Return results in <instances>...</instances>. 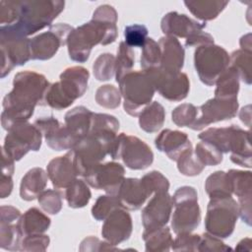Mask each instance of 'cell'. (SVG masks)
<instances>
[{
    "mask_svg": "<svg viewBox=\"0 0 252 252\" xmlns=\"http://www.w3.org/2000/svg\"><path fill=\"white\" fill-rule=\"evenodd\" d=\"M116 197L120 206L127 211L139 210L149 198L141 179L131 177L124 178Z\"/></svg>",
    "mask_w": 252,
    "mask_h": 252,
    "instance_id": "cb8c5ba5",
    "label": "cell"
},
{
    "mask_svg": "<svg viewBox=\"0 0 252 252\" xmlns=\"http://www.w3.org/2000/svg\"><path fill=\"white\" fill-rule=\"evenodd\" d=\"M50 238L43 233L24 236L21 242L23 251H45L49 245Z\"/></svg>",
    "mask_w": 252,
    "mask_h": 252,
    "instance_id": "f5cc1de1",
    "label": "cell"
},
{
    "mask_svg": "<svg viewBox=\"0 0 252 252\" xmlns=\"http://www.w3.org/2000/svg\"><path fill=\"white\" fill-rule=\"evenodd\" d=\"M194 153L205 166L218 165L223 158L222 153L215 145L205 141H201L196 145Z\"/></svg>",
    "mask_w": 252,
    "mask_h": 252,
    "instance_id": "60d3db41",
    "label": "cell"
},
{
    "mask_svg": "<svg viewBox=\"0 0 252 252\" xmlns=\"http://www.w3.org/2000/svg\"><path fill=\"white\" fill-rule=\"evenodd\" d=\"M158 45L160 48L159 67L167 70L179 72L183 68L185 51L176 37L164 35L159 38Z\"/></svg>",
    "mask_w": 252,
    "mask_h": 252,
    "instance_id": "d4e9b609",
    "label": "cell"
},
{
    "mask_svg": "<svg viewBox=\"0 0 252 252\" xmlns=\"http://www.w3.org/2000/svg\"><path fill=\"white\" fill-rule=\"evenodd\" d=\"M90 73L83 66H72L65 69L59 77L62 92L73 101L83 96L88 89Z\"/></svg>",
    "mask_w": 252,
    "mask_h": 252,
    "instance_id": "44dd1931",
    "label": "cell"
},
{
    "mask_svg": "<svg viewBox=\"0 0 252 252\" xmlns=\"http://www.w3.org/2000/svg\"><path fill=\"white\" fill-rule=\"evenodd\" d=\"M231 247L224 244L220 238L214 236L208 232L201 235V241L198 251H230Z\"/></svg>",
    "mask_w": 252,
    "mask_h": 252,
    "instance_id": "db71d44e",
    "label": "cell"
},
{
    "mask_svg": "<svg viewBox=\"0 0 252 252\" xmlns=\"http://www.w3.org/2000/svg\"><path fill=\"white\" fill-rule=\"evenodd\" d=\"M239 118L241 122H243L247 127L251 125V105L248 104L241 108L239 111Z\"/></svg>",
    "mask_w": 252,
    "mask_h": 252,
    "instance_id": "91938a15",
    "label": "cell"
},
{
    "mask_svg": "<svg viewBox=\"0 0 252 252\" xmlns=\"http://www.w3.org/2000/svg\"><path fill=\"white\" fill-rule=\"evenodd\" d=\"M23 234L18 222L0 221V247L9 251L21 250Z\"/></svg>",
    "mask_w": 252,
    "mask_h": 252,
    "instance_id": "d590c367",
    "label": "cell"
},
{
    "mask_svg": "<svg viewBox=\"0 0 252 252\" xmlns=\"http://www.w3.org/2000/svg\"><path fill=\"white\" fill-rule=\"evenodd\" d=\"M239 76L234 68L228 66L216 82L215 96L220 98H237L239 92Z\"/></svg>",
    "mask_w": 252,
    "mask_h": 252,
    "instance_id": "1f68e13d",
    "label": "cell"
},
{
    "mask_svg": "<svg viewBox=\"0 0 252 252\" xmlns=\"http://www.w3.org/2000/svg\"><path fill=\"white\" fill-rule=\"evenodd\" d=\"M1 71L0 77L5 78L16 66L25 65L30 59L31 39L11 26L0 27Z\"/></svg>",
    "mask_w": 252,
    "mask_h": 252,
    "instance_id": "52a82bcc",
    "label": "cell"
},
{
    "mask_svg": "<svg viewBox=\"0 0 252 252\" xmlns=\"http://www.w3.org/2000/svg\"><path fill=\"white\" fill-rule=\"evenodd\" d=\"M228 1L219 0H197L184 1V5L197 19L201 21H212L216 19L227 6Z\"/></svg>",
    "mask_w": 252,
    "mask_h": 252,
    "instance_id": "f1b7e54d",
    "label": "cell"
},
{
    "mask_svg": "<svg viewBox=\"0 0 252 252\" xmlns=\"http://www.w3.org/2000/svg\"><path fill=\"white\" fill-rule=\"evenodd\" d=\"M212 43H214V37L210 33L204 31L196 32L185 39L186 47H198L201 45L212 44Z\"/></svg>",
    "mask_w": 252,
    "mask_h": 252,
    "instance_id": "9f6ffc18",
    "label": "cell"
},
{
    "mask_svg": "<svg viewBox=\"0 0 252 252\" xmlns=\"http://www.w3.org/2000/svg\"><path fill=\"white\" fill-rule=\"evenodd\" d=\"M7 132L2 148L15 160H20L30 151L37 152L41 147L42 134L34 124L28 121L18 122Z\"/></svg>",
    "mask_w": 252,
    "mask_h": 252,
    "instance_id": "7c38bea8",
    "label": "cell"
},
{
    "mask_svg": "<svg viewBox=\"0 0 252 252\" xmlns=\"http://www.w3.org/2000/svg\"><path fill=\"white\" fill-rule=\"evenodd\" d=\"M141 67L143 70L158 67L160 63V48L158 43L152 37H148L142 46Z\"/></svg>",
    "mask_w": 252,
    "mask_h": 252,
    "instance_id": "bcb514c9",
    "label": "cell"
},
{
    "mask_svg": "<svg viewBox=\"0 0 252 252\" xmlns=\"http://www.w3.org/2000/svg\"><path fill=\"white\" fill-rule=\"evenodd\" d=\"M124 42L130 47H142L148 38V29L144 25L133 24L124 29Z\"/></svg>",
    "mask_w": 252,
    "mask_h": 252,
    "instance_id": "c3c4849f",
    "label": "cell"
},
{
    "mask_svg": "<svg viewBox=\"0 0 252 252\" xmlns=\"http://www.w3.org/2000/svg\"><path fill=\"white\" fill-rule=\"evenodd\" d=\"M135 64V53L132 47L128 46L124 41L119 43L117 55L115 57V80L118 83L121 78L132 71Z\"/></svg>",
    "mask_w": 252,
    "mask_h": 252,
    "instance_id": "74e56055",
    "label": "cell"
},
{
    "mask_svg": "<svg viewBox=\"0 0 252 252\" xmlns=\"http://www.w3.org/2000/svg\"><path fill=\"white\" fill-rule=\"evenodd\" d=\"M15 171V159L2 148V175L13 176Z\"/></svg>",
    "mask_w": 252,
    "mask_h": 252,
    "instance_id": "6f0895ef",
    "label": "cell"
},
{
    "mask_svg": "<svg viewBox=\"0 0 252 252\" xmlns=\"http://www.w3.org/2000/svg\"><path fill=\"white\" fill-rule=\"evenodd\" d=\"M41 132L46 145L54 151L72 150L80 140L66 125H62L55 117H40L33 123Z\"/></svg>",
    "mask_w": 252,
    "mask_h": 252,
    "instance_id": "e0dca14e",
    "label": "cell"
},
{
    "mask_svg": "<svg viewBox=\"0 0 252 252\" xmlns=\"http://www.w3.org/2000/svg\"><path fill=\"white\" fill-rule=\"evenodd\" d=\"M200 141L215 145L222 154L230 153V160L240 166H252L250 132L237 125L228 127H212L198 135Z\"/></svg>",
    "mask_w": 252,
    "mask_h": 252,
    "instance_id": "3957f363",
    "label": "cell"
},
{
    "mask_svg": "<svg viewBox=\"0 0 252 252\" xmlns=\"http://www.w3.org/2000/svg\"><path fill=\"white\" fill-rule=\"evenodd\" d=\"M74 30L68 24H55L47 32H41L31 38V54L32 60H48L58 49L67 44V38Z\"/></svg>",
    "mask_w": 252,
    "mask_h": 252,
    "instance_id": "5bb4252c",
    "label": "cell"
},
{
    "mask_svg": "<svg viewBox=\"0 0 252 252\" xmlns=\"http://www.w3.org/2000/svg\"><path fill=\"white\" fill-rule=\"evenodd\" d=\"M115 245L105 241H100L95 236L86 237L80 245V251H107V250H117Z\"/></svg>",
    "mask_w": 252,
    "mask_h": 252,
    "instance_id": "11a10c76",
    "label": "cell"
},
{
    "mask_svg": "<svg viewBox=\"0 0 252 252\" xmlns=\"http://www.w3.org/2000/svg\"><path fill=\"white\" fill-rule=\"evenodd\" d=\"M172 211V199L168 192L155 193L142 211V223L145 229L166 225Z\"/></svg>",
    "mask_w": 252,
    "mask_h": 252,
    "instance_id": "ac0fdd59",
    "label": "cell"
},
{
    "mask_svg": "<svg viewBox=\"0 0 252 252\" xmlns=\"http://www.w3.org/2000/svg\"><path fill=\"white\" fill-rule=\"evenodd\" d=\"M94 76L97 81H108L115 76V57L111 53H102L93 64Z\"/></svg>",
    "mask_w": 252,
    "mask_h": 252,
    "instance_id": "ab89813d",
    "label": "cell"
},
{
    "mask_svg": "<svg viewBox=\"0 0 252 252\" xmlns=\"http://www.w3.org/2000/svg\"><path fill=\"white\" fill-rule=\"evenodd\" d=\"M140 179L149 197L155 193L168 192L169 181L161 172L158 170L148 172Z\"/></svg>",
    "mask_w": 252,
    "mask_h": 252,
    "instance_id": "ee69618b",
    "label": "cell"
},
{
    "mask_svg": "<svg viewBox=\"0 0 252 252\" xmlns=\"http://www.w3.org/2000/svg\"><path fill=\"white\" fill-rule=\"evenodd\" d=\"M238 105L237 98H220L216 96L210 98L198 108L201 114L191 126V129L200 131L212 123L229 120L236 116Z\"/></svg>",
    "mask_w": 252,
    "mask_h": 252,
    "instance_id": "9a60e30c",
    "label": "cell"
},
{
    "mask_svg": "<svg viewBox=\"0 0 252 252\" xmlns=\"http://www.w3.org/2000/svg\"><path fill=\"white\" fill-rule=\"evenodd\" d=\"M239 44H240V49L244 50L246 52H250L252 53V40H251V33L248 32L244 35L241 36L240 40H239Z\"/></svg>",
    "mask_w": 252,
    "mask_h": 252,
    "instance_id": "94428289",
    "label": "cell"
},
{
    "mask_svg": "<svg viewBox=\"0 0 252 252\" xmlns=\"http://www.w3.org/2000/svg\"><path fill=\"white\" fill-rule=\"evenodd\" d=\"M93 113L89 108L80 105L67 111L64 117L65 125L78 138L87 136L91 130Z\"/></svg>",
    "mask_w": 252,
    "mask_h": 252,
    "instance_id": "83f0119b",
    "label": "cell"
},
{
    "mask_svg": "<svg viewBox=\"0 0 252 252\" xmlns=\"http://www.w3.org/2000/svg\"><path fill=\"white\" fill-rule=\"evenodd\" d=\"M229 66L227 51L215 43L198 46L194 52V67L200 81L214 86L220 74Z\"/></svg>",
    "mask_w": 252,
    "mask_h": 252,
    "instance_id": "8fae6325",
    "label": "cell"
},
{
    "mask_svg": "<svg viewBox=\"0 0 252 252\" xmlns=\"http://www.w3.org/2000/svg\"><path fill=\"white\" fill-rule=\"evenodd\" d=\"M123 98V108L131 116H139L144 108L152 102L155 88L145 71H131L118 82Z\"/></svg>",
    "mask_w": 252,
    "mask_h": 252,
    "instance_id": "5b68a950",
    "label": "cell"
},
{
    "mask_svg": "<svg viewBox=\"0 0 252 252\" xmlns=\"http://www.w3.org/2000/svg\"><path fill=\"white\" fill-rule=\"evenodd\" d=\"M125 169L123 165L115 161L100 163L91 169L85 176V181L91 187L103 190L106 194L116 195L122 181Z\"/></svg>",
    "mask_w": 252,
    "mask_h": 252,
    "instance_id": "2e32d148",
    "label": "cell"
},
{
    "mask_svg": "<svg viewBox=\"0 0 252 252\" xmlns=\"http://www.w3.org/2000/svg\"><path fill=\"white\" fill-rule=\"evenodd\" d=\"M118 130H119V121L115 116L107 113H93L90 132L112 131L117 133Z\"/></svg>",
    "mask_w": 252,
    "mask_h": 252,
    "instance_id": "681fc988",
    "label": "cell"
},
{
    "mask_svg": "<svg viewBox=\"0 0 252 252\" xmlns=\"http://www.w3.org/2000/svg\"><path fill=\"white\" fill-rule=\"evenodd\" d=\"M155 146L159 152L164 153L169 159L174 161L186 150L192 148L191 141L186 133L171 129L162 130L156 138Z\"/></svg>",
    "mask_w": 252,
    "mask_h": 252,
    "instance_id": "603a6c76",
    "label": "cell"
},
{
    "mask_svg": "<svg viewBox=\"0 0 252 252\" xmlns=\"http://www.w3.org/2000/svg\"><path fill=\"white\" fill-rule=\"evenodd\" d=\"M142 236L145 241V249L148 252L169 251L171 249L173 239L170 229L166 225L154 229H145Z\"/></svg>",
    "mask_w": 252,
    "mask_h": 252,
    "instance_id": "4dcf8cb0",
    "label": "cell"
},
{
    "mask_svg": "<svg viewBox=\"0 0 252 252\" xmlns=\"http://www.w3.org/2000/svg\"><path fill=\"white\" fill-rule=\"evenodd\" d=\"M178 171L185 176L199 175L205 168V165L196 157L193 148L186 150L176 160Z\"/></svg>",
    "mask_w": 252,
    "mask_h": 252,
    "instance_id": "f35d334b",
    "label": "cell"
},
{
    "mask_svg": "<svg viewBox=\"0 0 252 252\" xmlns=\"http://www.w3.org/2000/svg\"><path fill=\"white\" fill-rule=\"evenodd\" d=\"M238 204L231 197L212 198L205 217L206 232L219 238L229 237L238 219Z\"/></svg>",
    "mask_w": 252,
    "mask_h": 252,
    "instance_id": "9c48e42d",
    "label": "cell"
},
{
    "mask_svg": "<svg viewBox=\"0 0 252 252\" xmlns=\"http://www.w3.org/2000/svg\"><path fill=\"white\" fill-rule=\"evenodd\" d=\"M200 241V234H192L191 232L178 233L172 241L171 249L173 251H198Z\"/></svg>",
    "mask_w": 252,
    "mask_h": 252,
    "instance_id": "816d5d0a",
    "label": "cell"
},
{
    "mask_svg": "<svg viewBox=\"0 0 252 252\" xmlns=\"http://www.w3.org/2000/svg\"><path fill=\"white\" fill-rule=\"evenodd\" d=\"M251 62L252 53L241 49L234 50L229 55V66L235 69L239 79L246 85H251Z\"/></svg>",
    "mask_w": 252,
    "mask_h": 252,
    "instance_id": "8d00e7d4",
    "label": "cell"
},
{
    "mask_svg": "<svg viewBox=\"0 0 252 252\" xmlns=\"http://www.w3.org/2000/svg\"><path fill=\"white\" fill-rule=\"evenodd\" d=\"M51 220L37 208H31L21 216L18 225L24 236L44 233L50 226Z\"/></svg>",
    "mask_w": 252,
    "mask_h": 252,
    "instance_id": "4316f807",
    "label": "cell"
},
{
    "mask_svg": "<svg viewBox=\"0 0 252 252\" xmlns=\"http://www.w3.org/2000/svg\"><path fill=\"white\" fill-rule=\"evenodd\" d=\"M109 156L112 159H121L130 169L143 170L154 161V153L144 141L136 136L120 133L117 135Z\"/></svg>",
    "mask_w": 252,
    "mask_h": 252,
    "instance_id": "30bf717a",
    "label": "cell"
},
{
    "mask_svg": "<svg viewBox=\"0 0 252 252\" xmlns=\"http://www.w3.org/2000/svg\"><path fill=\"white\" fill-rule=\"evenodd\" d=\"M171 199L172 207H174L171 218L173 232L178 234L195 230L201 221L196 189L192 186H181L176 189Z\"/></svg>",
    "mask_w": 252,
    "mask_h": 252,
    "instance_id": "ba28073f",
    "label": "cell"
},
{
    "mask_svg": "<svg viewBox=\"0 0 252 252\" xmlns=\"http://www.w3.org/2000/svg\"><path fill=\"white\" fill-rule=\"evenodd\" d=\"M117 19V12L112 6H98L90 22L75 28L69 34L67 46L70 59L84 63L89 59L94 46L113 43L118 34Z\"/></svg>",
    "mask_w": 252,
    "mask_h": 252,
    "instance_id": "7a4b0ae2",
    "label": "cell"
},
{
    "mask_svg": "<svg viewBox=\"0 0 252 252\" xmlns=\"http://www.w3.org/2000/svg\"><path fill=\"white\" fill-rule=\"evenodd\" d=\"M198 107L192 103H182L171 112L172 122L178 127H189L194 124L198 115Z\"/></svg>",
    "mask_w": 252,
    "mask_h": 252,
    "instance_id": "f6af8a7d",
    "label": "cell"
},
{
    "mask_svg": "<svg viewBox=\"0 0 252 252\" xmlns=\"http://www.w3.org/2000/svg\"><path fill=\"white\" fill-rule=\"evenodd\" d=\"M65 2L61 0L21 1L20 17L13 26L22 34L29 36L47 26L64 10Z\"/></svg>",
    "mask_w": 252,
    "mask_h": 252,
    "instance_id": "277c9868",
    "label": "cell"
},
{
    "mask_svg": "<svg viewBox=\"0 0 252 252\" xmlns=\"http://www.w3.org/2000/svg\"><path fill=\"white\" fill-rule=\"evenodd\" d=\"M231 193L234 194L237 199L251 198L252 190V175L251 171L229 169L226 172Z\"/></svg>",
    "mask_w": 252,
    "mask_h": 252,
    "instance_id": "d6a6232c",
    "label": "cell"
},
{
    "mask_svg": "<svg viewBox=\"0 0 252 252\" xmlns=\"http://www.w3.org/2000/svg\"><path fill=\"white\" fill-rule=\"evenodd\" d=\"M64 196L70 208L79 209L90 202L92 193L86 181L76 179L65 189Z\"/></svg>",
    "mask_w": 252,
    "mask_h": 252,
    "instance_id": "836d02e7",
    "label": "cell"
},
{
    "mask_svg": "<svg viewBox=\"0 0 252 252\" xmlns=\"http://www.w3.org/2000/svg\"><path fill=\"white\" fill-rule=\"evenodd\" d=\"M165 120L164 107L158 101L147 105L139 115V126L147 133H155L161 129Z\"/></svg>",
    "mask_w": 252,
    "mask_h": 252,
    "instance_id": "f546056e",
    "label": "cell"
},
{
    "mask_svg": "<svg viewBox=\"0 0 252 252\" xmlns=\"http://www.w3.org/2000/svg\"><path fill=\"white\" fill-rule=\"evenodd\" d=\"M41 209L50 215H57L63 205V195L61 192L54 189L44 190L37 198Z\"/></svg>",
    "mask_w": 252,
    "mask_h": 252,
    "instance_id": "7dc6e473",
    "label": "cell"
},
{
    "mask_svg": "<svg viewBox=\"0 0 252 252\" xmlns=\"http://www.w3.org/2000/svg\"><path fill=\"white\" fill-rule=\"evenodd\" d=\"M95 101L98 105L108 108L114 109L120 105L121 102V94L119 89L114 87L113 85H102L95 92Z\"/></svg>",
    "mask_w": 252,
    "mask_h": 252,
    "instance_id": "7bdbcfd3",
    "label": "cell"
},
{
    "mask_svg": "<svg viewBox=\"0 0 252 252\" xmlns=\"http://www.w3.org/2000/svg\"><path fill=\"white\" fill-rule=\"evenodd\" d=\"M133 223L130 214L122 207L112 211L103 220L102 237L112 245H118L128 240L132 234Z\"/></svg>",
    "mask_w": 252,
    "mask_h": 252,
    "instance_id": "d6986e66",
    "label": "cell"
},
{
    "mask_svg": "<svg viewBox=\"0 0 252 252\" xmlns=\"http://www.w3.org/2000/svg\"><path fill=\"white\" fill-rule=\"evenodd\" d=\"M115 139L93 133L81 138L70 150L77 175L84 177L91 169L100 164L106 155H109Z\"/></svg>",
    "mask_w": 252,
    "mask_h": 252,
    "instance_id": "8992f818",
    "label": "cell"
},
{
    "mask_svg": "<svg viewBox=\"0 0 252 252\" xmlns=\"http://www.w3.org/2000/svg\"><path fill=\"white\" fill-rule=\"evenodd\" d=\"M47 172L41 167L30 169L22 178L20 183V196L25 201H32L44 191L47 180Z\"/></svg>",
    "mask_w": 252,
    "mask_h": 252,
    "instance_id": "484cf974",
    "label": "cell"
},
{
    "mask_svg": "<svg viewBox=\"0 0 252 252\" xmlns=\"http://www.w3.org/2000/svg\"><path fill=\"white\" fill-rule=\"evenodd\" d=\"M205 190L210 199L232 196L226 172L222 170L215 171L207 177Z\"/></svg>",
    "mask_w": 252,
    "mask_h": 252,
    "instance_id": "e575fe53",
    "label": "cell"
},
{
    "mask_svg": "<svg viewBox=\"0 0 252 252\" xmlns=\"http://www.w3.org/2000/svg\"><path fill=\"white\" fill-rule=\"evenodd\" d=\"M49 85L42 74L29 70L17 73L13 80V89L3 98V129L8 131L18 122L28 121L36 105H44V95Z\"/></svg>",
    "mask_w": 252,
    "mask_h": 252,
    "instance_id": "6da1fadb",
    "label": "cell"
},
{
    "mask_svg": "<svg viewBox=\"0 0 252 252\" xmlns=\"http://www.w3.org/2000/svg\"><path fill=\"white\" fill-rule=\"evenodd\" d=\"M206 23H199L185 14L169 12L165 14L160 22V29L165 35L173 37L188 38L196 32H202Z\"/></svg>",
    "mask_w": 252,
    "mask_h": 252,
    "instance_id": "ffe728a7",
    "label": "cell"
},
{
    "mask_svg": "<svg viewBox=\"0 0 252 252\" xmlns=\"http://www.w3.org/2000/svg\"><path fill=\"white\" fill-rule=\"evenodd\" d=\"M121 207L116 195L106 194L99 196L92 207V216L97 221L104 220L112 211Z\"/></svg>",
    "mask_w": 252,
    "mask_h": 252,
    "instance_id": "b9f144b4",
    "label": "cell"
},
{
    "mask_svg": "<svg viewBox=\"0 0 252 252\" xmlns=\"http://www.w3.org/2000/svg\"><path fill=\"white\" fill-rule=\"evenodd\" d=\"M13 190V179L12 176H4L1 175V183H0V197L2 199L10 196Z\"/></svg>",
    "mask_w": 252,
    "mask_h": 252,
    "instance_id": "680465c9",
    "label": "cell"
},
{
    "mask_svg": "<svg viewBox=\"0 0 252 252\" xmlns=\"http://www.w3.org/2000/svg\"><path fill=\"white\" fill-rule=\"evenodd\" d=\"M150 78L155 90L169 101H181L187 97L190 82L187 75L181 71H167L159 66L144 70Z\"/></svg>",
    "mask_w": 252,
    "mask_h": 252,
    "instance_id": "4fadbf2b",
    "label": "cell"
},
{
    "mask_svg": "<svg viewBox=\"0 0 252 252\" xmlns=\"http://www.w3.org/2000/svg\"><path fill=\"white\" fill-rule=\"evenodd\" d=\"M46 172L55 189H66L76 180L78 175L73 164L70 151L64 156L52 158L47 164Z\"/></svg>",
    "mask_w": 252,
    "mask_h": 252,
    "instance_id": "7402d4cb",
    "label": "cell"
},
{
    "mask_svg": "<svg viewBox=\"0 0 252 252\" xmlns=\"http://www.w3.org/2000/svg\"><path fill=\"white\" fill-rule=\"evenodd\" d=\"M21 11V1L0 2V24L1 26H11L18 22Z\"/></svg>",
    "mask_w": 252,
    "mask_h": 252,
    "instance_id": "f907efd6",
    "label": "cell"
}]
</instances>
